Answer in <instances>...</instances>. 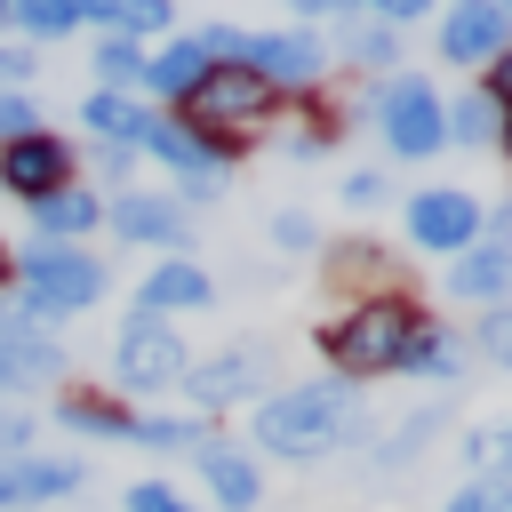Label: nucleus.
Returning a JSON list of instances; mask_svg holds the SVG:
<instances>
[{
    "label": "nucleus",
    "mask_w": 512,
    "mask_h": 512,
    "mask_svg": "<svg viewBox=\"0 0 512 512\" xmlns=\"http://www.w3.org/2000/svg\"><path fill=\"white\" fill-rule=\"evenodd\" d=\"M352 424H360L352 384H288V392H272V400L256 408V448L304 464V456H328Z\"/></svg>",
    "instance_id": "obj_1"
},
{
    "label": "nucleus",
    "mask_w": 512,
    "mask_h": 512,
    "mask_svg": "<svg viewBox=\"0 0 512 512\" xmlns=\"http://www.w3.org/2000/svg\"><path fill=\"white\" fill-rule=\"evenodd\" d=\"M16 272H24V296H16V320L24 328H48V320H72V312H88L96 296H104V264L88 256V248H24V256H8Z\"/></svg>",
    "instance_id": "obj_2"
},
{
    "label": "nucleus",
    "mask_w": 512,
    "mask_h": 512,
    "mask_svg": "<svg viewBox=\"0 0 512 512\" xmlns=\"http://www.w3.org/2000/svg\"><path fill=\"white\" fill-rule=\"evenodd\" d=\"M416 328L424 320L408 304H360V312H344L328 328V360H336V376H384V368L408 360V336Z\"/></svg>",
    "instance_id": "obj_3"
},
{
    "label": "nucleus",
    "mask_w": 512,
    "mask_h": 512,
    "mask_svg": "<svg viewBox=\"0 0 512 512\" xmlns=\"http://www.w3.org/2000/svg\"><path fill=\"white\" fill-rule=\"evenodd\" d=\"M184 368H192V352H184L176 320H160V312L136 304V312L120 320V344H112V376H120V392H176Z\"/></svg>",
    "instance_id": "obj_4"
},
{
    "label": "nucleus",
    "mask_w": 512,
    "mask_h": 512,
    "mask_svg": "<svg viewBox=\"0 0 512 512\" xmlns=\"http://www.w3.org/2000/svg\"><path fill=\"white\" fill-rule=\"evenodd\" d=\"M376 128H384V144H392L400 160H424V152L448 144V136H440V96H432L416 72H400V80L376 88Z\"/></svg>",
    "instance_id": "obj_5"
},
{
    "label": "nucleus",
    "mask_w": 512,
    "mask_h": 512,
    "mask_svg": "<svg viewBox=\"0 0 512 512\" xmlns=\"http://www.w3.org/2000/svg\"><path fill=\"white\" fill-rule=\"evenodd\" d=\"M184 104H192V120H184V128H192V136H216V128H240V120H256V112L272 104V88H264L248 64H208V80H200Z\"/></svg>",
    "instance_id": "obj_6"
},
{
    "label": "nucleus",
    "mask_w": 512,
    "mask_h": 512,
    "mask_svg": "<svg viewBox=\"0 0 512 512\" xmlns=\"http://www.w3.org/2000/svg\"><path fill=\"white\" fill-rule=\"evenodd\" d=\"M408 240L432 248V256H464V248L480 240V200L456 192V184H424V192L408 200Z\"/></svg>",
    "instance_id": "obj_7"
},
{
    "label": "nucleus",
    "mask_w": 512,
    "mask_h": 512,
    "mask_svg": "<svg viewBox=\"0 0 512 512\" xmlns=\"http://www.w3.org/2000/svg\"><path fill=\"white\" fill-rule=\"evenodd\" d=\"M504 48H512V8H496V0L448 8V24H440V56H448V64H488V56H504Z\"/></svg>",
    "instance_id": "obj_8"
},
{
    "label": "nucleus",
    "mask_w": 512,
    "mask_h": 512,
    "mask_svg": "<svg viewBox=\"0 0 512 512\" xmlns=\"http://www.w3.org/2000/svg\"><path fill=\"white\" fill-rule=\"evenodd\" d=\"M0 184L8 192H24V200H48V192H64L72 184V152H64V136H24V144H0Z\"/></svg>",
    "instance_id": "obj_9"
},
{
    "label": "nucleus",
    "mask_w": 512,
    "mask_h": 512,
    "mask_svg": "<svg viewBox=\"0 0 512 512\" xmlns=\"http://www.w3.org/2000/svg\"><path fill=\"white\" fill-rule=\"evenodd\" d=\"M144 152H152V160H168V168L184 176V192H216V184H224V152H216V136H192L184 120H160V112H152Z\"/></svg>",
    "instance_id": "obj_10"
},
{
    "label": "nucleus",
    "mask_w": 512,
    "mask_h": 512,
    "mask_svg": "<svg viewBox=\"0 0 512 512\" xmlns=\"http://www.w3.org/2000/svg\"><path fill=\"white\" fill-rule=\"evenodd\" d=\"M256 384H264V352H256V344H232V352H216V360H192L176 392H192L200 408H232V400H248Z\"/></svg>",
    "instance_id": "obj_11"
},
{
    "label": "nucleus",
    "mask_w": 512,
    "mask_h": 512,
    "mask_svg": "<svg viewBox=\"0 0 512 512\" xmlns=\"http://www.w3.org/2000/svg\"><path fill=\"white\" fill-rule=\"evenodd\" d=\"M80 488V464L72 456H8L0 464V512H32V504H56Z\"/></svg>",
    "instance_id": "obj_12"
},
{
    "label": "nucleus",
    "mask_w": 512,
    "mask_h": 512,
    "mask_svg": "<svg viewBox=\"0 0 512 512\" xmlns=\"http://www.w3.org/2000/svg\"><path fill=\"white\" fill-rule=\"evenodd\" d=\"M232 64H248L264 88L272 80H312L320 72V40L312 32H240V56Z\"/></svg>",
    "instance_id": "obj_13"
},
{
    "label": "nucleus",
    "mask_w": 512,
    "mask_h": 512,
    "mask_svg": "<svg viewBox=\"0 0 512 512\" xmlns=\"http://www.w3.org/2000/svg\"><path fill=\"white\" fill-rule=\"evenodd\" d=\"M192 464H200V480L216 488V504H224V512H256L264 480H256V456H248L240 440H200V448H192Z\"/></svg>",
    "instance_id": "obj_14"
},
{
    "label": "nucleus",
    "mask_w": 512,
    "mask_h": 512,
    "mask_svg": "<svg viewBox=\"0 0 512 512\" xmlns=\"http://www.w3.org/2000/svg\"><path fill=\"white\" fill-rule=\"evenodd\" d=\"M448 296H472V304L512 296V240H472V248L448 264Z\"/></svg>",
    "instance_id": "obj_15"
},
{
    "label": "nucleus",
    "mask_w": 512,
    "mask_h": 512,
    "mask_svg": "<svg viewBox=\"0 0 512 512\" xmlns=\"http://www.w3.org/2000/svg\"><path fill=\"white\" fill-rule=\"evenodd\" d=\"M112 224H120V240L184 248V208H176V200H160V192H120V200H112Z\"/></svg>",
    "instance_id": "obj_16"
},
{
    "label": "nucleus",
    "mask_w": 512,
    "mask_h": 512,
    "mask_svg": "<svg viewBox=\"0 0 512 512\" xmlns=\"http://www.w3.org/2000/svg\"><path fill=\"white\" fill-rule=\"evenodd\" d=\"M208 304V272L192 264V256H160L152 272H144V312H200Z\"/></svg>",
    "instance_id": "obj_17"
},
{
    "label": "nucleus",
    "mask_w": 512,
    "mask_h": 512,
    "mask_svg": "<svg viewBox=\"0 0 512 512\" xmlns=\"http://www.w3.org/2000/svg\"><path fill=\"white\" fill-rule=\"evenodd\" d=\"M56 368H64V352H56L40 328L0 320V392H8V384H40V376H56Z\"/></svg>",
    "instance_id": "obj_18"
},
{
    "label": "nucleus",
    "mask_w": 512,
    "mask_h": 512,
    "mask_svg": "<svg viewBox=\"0 0 512 512\" xmlns=\"http://www.w3.org/2000/svg\"><path fill=\"white\" fill-rule=\"evenodd\" d=\"M208 48H200V32H176L160 56H144V88H160V96H192L200 80H208Z\"/></svg>",
    "instance_id": "obj_19"
},
{
    "label": "nucleus",
    "mask_w": 512,
    "mask_h": 512,
    "mask_svg": "<svg viewBox=\"0 0 512 512\" xmlns=\"http://www.w3.org/2000/svg\"><path fill=\"white\" fill-rule=\"evenodd\" d=\"M80 120H88V128L104 136V152H136V144L152 136V112H144L136 96H104V88H96V96L80 104Z\"/></svg>",
    "instance_id": "obj_20"
},
{
    "label": "nucleus",
    "mask_w": 512,
    "mask_h": 512,
    "mask_svg": "<svg viewBox=\"0 0 512 512\" xmlns=\"http://www.w3.org/2000/svg\"><path fill=\"white\" fill-rule=\"evenodd\" d=\"M96 216H104V200H96V192H72V184L48 192V200H32V224H40L48 248H80V232H88Z\"/></svg>",
    "instance_id": "obj_21"
},
{
    "label": "nucleus",
    "mask_w": 512,
    "mask_h": 512,
    "mask_svg": "<svg viewBox=\"0 0 512 512\" xmlns=\"http://www.w3.org/2000/svg\"><path fill=\"white\" fill-rule=\"evenodd\" d=\"M104 24L112 40H136V32H168V8L160 0H96V8H80V24Z\"/></svg>",
    "instance_id": "obj_22"
},
{
    "label": "nucleus",
    "mask_w": 512,
    "mask_h": 512,
    "mask_svg": "<svg viewBox=\"0 0 512 512\" xmlns=\"http://www.w3.org/2000/svg\"><path fill=\"white\" fill-rule=\"evenodd\" d=\"M456 360H464L456 336H448L440 320H424V328L408 336V360H400V368H416V376H432V384H456Z\"/></svg>",
    "instance_id": "obj_23"
},
{
    "label": "nucleus",
    "mask_w": 512,
    "mask_h": 512,
    "mask_svg": "<svg viewBox=\"0 0 512 512\" xmlns=\"http://www.w3.org/2000/svg\"><path fill=\"white\" fill-rule=\"evenodd\" d=\"M8 24H24L32 40H64L80 32V0H8Z\"/></svg>",
    "instance_id": "obj_24"
},
{
    "label": "nucleus",
    "mask_w": 512,
    "mask_h": 512,
    "mask_svg": "<svg viewBox=\"0 0 512 512\" xmlns=\"http://www.w3.org/2000/svg\"><path fill=\"white\" fill-rule=\"evenodd\" d=\"M56 416H64L72 432H88V440H128V432H136V416H128V408H104V400H80V392H72Z\"/></svg>",
    "instance_id": "obj_25"
},
{
    "label": "nucleus",
    "mask_w": 512,
    "mask_h": 512,
    "mask_svg": "<svg viewBox=\"0 0 512 512\" xmlns=\"http://www.w3.org/2000/svg\"><path fill=\"white\" fill-rule=\"evenodd\" d=\"M96 80H104V96H128V88L144 80V48H136V40H104V48H96Z\"/></svg>",
    "instance_id": "obj_26"
},
{
    "label": "nucleus",
    "mask_w": 512,
    "mask_h": 512,
    "mask_svg": "<svg viewBox=\"0 0 512 512\" xmlns=\"http://www.w3.org/2000/svg\"><path fill=\"white\" fill-rule=\"evenodd\" d=\"M496 120H504V112H496V96H464L456 112H440V136H456V144H488V136H496Z\"/></svg>",
    "instance_id": "obj_27"
},
{
    "label": "nucleus",
    "mask_w": 512,
    "mask_h": 512,
    "mask_svg": "<svg viewBox=\"0 0 512 512\" xmlns=\"http://www.w3.org/2000/svg\"><path fill=\"white\" fill-rule=\"evenodd\" d=\"M128 440H144V448H168V456H192L208 432L200 424H184V416H136V432Z\"/></svg>",
    "instance_id": "obj_28"
},
{
    "label": "nucleus",
    "mask_w": 512,
    "mask_h": 512,
    "mask_svg": "<svg viewBox=\"0 0 512 512\" xmlns=\"http://www.w3.org/2000/svg\"><path fill=\"white\" fill-rule=\"evenodd\" d=\"M120 512H200V504H192V496H176V488H168V480H136V488H128V504H120Z\"/></svg>",
    "instance_id": "obj_29"
},
{
    "label": "nucleus",
    "mask_w": 512,
    "mask_h": 512,
    "mask_svg": "<svg viewBox=\"0 0 512 512\" xmlns=\"http://www.w3.org/2000/svg\"><path fill=\"white\" fill-rule=\"evenodd\" d=\"M24 136H40V112H32V96H0V144H24Z\"/></svg>",
    "instance_id": "obj_30"
},
{
    "label": "nucleus",
    "mask_w": 512,
    "mask_h": 512,
    "mask_svg": "<svg viewBox=\"0 0 512 512\" xmlns=\"http://www.w3.org/2000/svg\"><path fill=\"white\" fill-rule=\"evenodd\" d=\"M448 512H512V488L504 480H472V488L448 496Z\"/></svg>",
    "instance_id": "obj_31"
},
{
    "label": "nucleus",
    "mask_w": 512,
    "mask_h": 512,
    "mask_svg": "<svg viewBox=\"0 0 512 512\" xmlns=\"http://www.w3.org/2000/svg\"><path fill=\"white\" fill-rule=\"evenodd\" d=\"M480 352H488L496 368H512V304H496V312L480 320Z\"/></svg>",
    "instance_id": "obj_32"
},
{
    "label": "nucleus",
    "mask_w": 512,
    "mask_h": 512,
    "mask_svg": "<svg viewBox=\"0 0 512 512\" xmlns=\"http://www.w3.org/2000/svg\"><path fill=\"white\" fill-rule=\"evenodd\" d=\"M8 456H32V416L24 408H0V464Z\"/></svg>",
    "instance_id": "obj_33"
},
{
    "label": "nucleus",
    "mask_w": 512,
    "mask_h": 512,
    "mask_svg": "<svg viewBox=\"0 0 512 512\" xmlns=\"http://www.w3.org/2000/svg\"><path fill=\"white\" fill-rule=\"evenodd\" d=\"M432 424H440V416H416V424H400V432H392V448H384V464H408V456H416V440H424Z\"/></svg>",
    "instance_id": "obj_34"
},
{
    "label": "nucleus",
    "mask_w": 512,
    "mask_h": 512,
    "mask_svg": "<svg viewBox=\"0 0 512 512\" xmlns=\"http://www.w3.org/2000/svg\"><path fill=\"white\" fill-rule=\"evenodd\" d=\"M32 80V48H0V96Z\"/></svg>",
    "instance_id": "obj_35"
},
{
    "label": "nucleus",
    "mask_w": 512,
    "mask_h": 512,
    "mask_svg": "<svg viewBox=\"0 0 512 512\" xmlns=\"http://www.w3.org/2000/svg\"><path fill=\"white\" fill-rule=\"evenodd\" d=\"M488 464H496V480L512 488V424H496V432H488Z\"/></svg>",
    "instance_id": "obj_36"
},
{
    "label": "nucleus",
    "mask_w": 512,
    "mask_h": 512,
    "mask_svg": "<svg viewBox=\"0 0 512 512\" xmlns=\"http://www.w3.org/2000/svg\"><path fill=\"white\" fill-rule=\"evenodd\" d=\"M344 200H352V208H376V200H384V176H352Z\"/></svg>",
    "instance_id": "obj_37"
},
{
    "label": "nucleus",
    "mask_w": 512,
    "mask_h": 512,
    "mask_svg": "<svg viewBox=\"0 0 512 512\" xmlns=\"http://www.w3.org/2000/svg\"><path fill=\"white\" fill-rule=\"evenodd\" d=\"M272 240H280V248H312V224H304V216H280Z\"/></svg>",
    "instance_id": "obj_38"
},
{
    "label": "nucleus",
    "mask_w": 512,
    "mask_h": 512,
    "mask_svg": "<svg viewBox=\"0 0 512 512\" xmlns=\"http://www.w3.org/2000/svg\"><path fill=\"white\" fill-rule=\"evenodd\" d=\"M496 112H512V48L496 56Z\"/></svg>",
    "instance_id": "obj_39"
},
{
    "label": "nucleus",
    "mask_w": 512,
    "mask_h": 512,
    "mask_svg": "<svg viewBox=\"0 0 512 512\" xmlns=\"http://www.w3.org/2000/svg\"><path fill=\"white\" fill-rule=\"evenodd\" d=\"M496 136H504V152H512V112H504V120H496Z\"/></svg>",
    "instance_id": "obj_40"
},
{
    "label": "nucleus",
    "mask_w": 512,
    "mask_h": 512,
    "mask_svg": "<svg viewBox=\"0 0 512 512\" xmlns=\"http://www.w3.org/2000/svg\"><path fill=\"white\" fill-rule=\"evenodd\" d=\"M0 280H8V248H0Z\"/></svg>",
    "instance_id": "obj_41"
}]
</instances>
